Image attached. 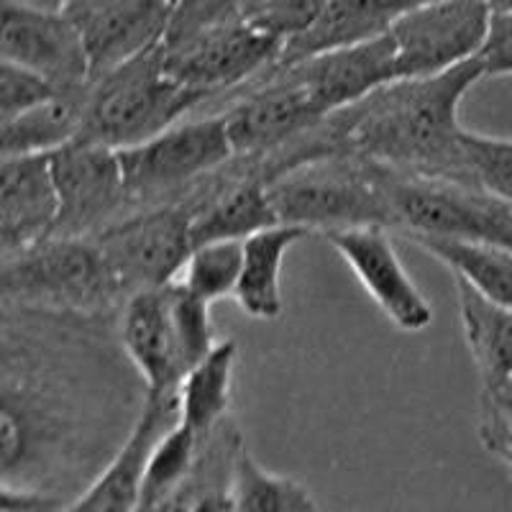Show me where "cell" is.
Segmentation results:
<instances>
[{"label":"cell","mask_w":512,"mask_h":512,"mask_svg":"<svg viewBox=\"0 0 512 512\" xmlns=\"http://www.w3.org/2000/svg\"><path fill=\"white\" fill-rule=\"evenodd\" d=\"M239 359V341H218L180 384V423L198 438H210L218 425L231 418L233 372Z\"/></svg>","instance_id":"obj_21"},{"label":"cell","mask_w":512,"mask_h":512,"mask_svg":"<svg viewBox=\"0 0 512 512\" xmlns=\"http://www.w3.org/2000/svg\"><path fill=\"white\" fill-rule=\"evenodd\" d=\"M484 80L477 59L433 77L395 80L318 123L326 157L356 154L397 172L477 182L459 108Z\"/></svg>","instance_id":"obj_2"},{"label":"cell","mask_w":512,"mask_h":512,"mask_svg":"<svg viewBox=\"0 0 512 512\" xmlns=\"http://www.w3.org/2000/svg\"><path fill=\"white\" fill-rule=\"evenodd\" d=\"M190 512H231L228 510L226 489H221V492H210V495L203 497Z\"/></svg>","instance_id":"obj_33"},{"label":"cell","mask_w":512,"mask_h":512,"mask_svg":"<svg viewBox=\"0 0 512 512\" xmlns=\"http://www.w3.org/2000/svg\"><path fill=\"white\" fill-rule=\"evenodd\" d=\"M282 70L303 85L323 116H331L397 80L395 44L384 34L354 47L320 52Z\"/></svg>","instance_id":"obj_15"},{"label":"cell","mask_w":512,"mask_h":512,"mask_svg":"<svg viewBox=\"0 0 512 512\" xmlns=\"http://www.w3.org/2000/svg\"><path fill=\"white\" fill-rule=\"evenodd\" d=\"M282 47L285 39L280 36L249 24L241 16L221 13L164 41L162 64L169 77L195 93H203L210 103L272 70Z\"/></svg>","instance_id":"obj_7"},{"label":"cell","mask_w":512,"mask_h":512,"mask_svg":"<svg viewBox=\"0 0 512 512\" xmlns=\"http://www.w3.org/2000/svg\"><path fill=\"white\" fill-rule=\"evenodd\" d=\"M126 297L95 239L49 236L0 259V303L100 315L118 313Z\"/></svg>","instance_id":"obj_5"},{"label":"cell","mask_w":512,"mask_h":512,"mask_svg":"<svg viewBox=\"0 0 512 512\" xmlns=\"http://www.w3.org/2000/svg\"><path fill=\"white\" fill-rule=\"evenodd\" d=\"M226 500L231 512H320L318 500L303 482L264 469L246 441L233 454Z\"/></svg>","instance_id":"obj_25"},{"label":"cell","mask_w":512,"mask_h":512,"mask_svg":"<svg viewBox=\"0 0 512 512\" xmlns=\"http://www.w3.org/2000/svg\"><path fill=\"white\" fill-rule=\"evenodd\" d=\"M410 244L431 254L454 272L456 280L477 290L497 305L512 308V251L484 241L436 239V236H405Z\"/></svg>","instance_id":"obj_23"},{"label":"cell","mask_w":512,"mask_h":512,"mask_svg":"<svg viewBox=\"0 0 512 512\" xmlns=\"http://www.w3.org/2000/svg\"><path fill=\"white\" fill-rule=\"evenodd\" d=\"M384 167V164H382ZM397 236L484 241L512 251V208L479 182L446 180L384 167Z\"/></svg>","instance_id":"obj_6"},{"label":"cell","mask_w":512,"mask_h":512,"mask_svg":"<svg viewBox=\"0 0 512 512\" xmlns=\"http://www.w3.org/2000/svg\"><path fill=\"white\" fill-rule=\"evenodd\" d=\"M0 54L49 80L62 93L90 85V62L80 29L67 11H47L0 0Z\"/></svg>","instance_id":"obj_12"},{"label":"cell","mask_w":512,"mask_h":512,"mask_svg":"<svg viewBox=\"0 0 512 512\" xmlns=\"http://www.w3.org/2000/svg\"><path fill=\"white\" fill-rule=\"evenodd\" d=\"M90 62V80L164 44L175 3L172 0H77L70 8Z\"/></svg>","instance_id":"obj_13"},{"label":"cell","mask_w":512,"mask_h":512,"mask_svg":"<svg viewBox=\"0 0 512 512\" xmlns=\"http://www.w3.org/2000/svg\"><path fill=\"white\" fill-rule=\"evenodd\" d=\"M310 236L305 228L272 226L244 241V264L236 285V305L254 320H274L285 310L282 300V267L285 256L300 239Z\"/></svg>","instance_id":"obj_20"},{"label":"cell","mask_w":512,"mask_h":512,"mask_svg":"<svg viewBox=\"0 0 512 512\" xmlns=\"http://www.w3.org/2000/svg\"><path fill=\"white\" fill-rule=\"evenodd\" d=\"M320 239H326V244L341 254L392 326L408 333H420L431 326V303L418 290L408 269L402 267L392 244V231L379 226L346 228L326 233Z\"/></svg>","instance_id":"obj_14"},{"label":"cell","mask_w":512,"mask_h":512,"mask_svg":"<svg viewBox=\"0 0 512 512\" xmlns=\"http://www.w3.org/2000/svg\"><path fill=\"white\" fill-rule=\"evenodd\" d=\"M146 397L118 313L0 303L3 484L72 502L134 433Z\"/></svg>","instance_id":"obj_1"},{"label":"cell","mask_w":512,"mask_h":512,"mask_svg":"<svg viewBox=\"0 0 512 512\" xmlns=\"http://www.w3.org/2000/svg\"><path fill=\"white\" fill-rule=\"evenodd\" d=\"M474 59L484 77L512 75V8H492L487 36Z\"/></svg>","instance_id":"obj_31"},{"label":"cell","mask_w":512,"mask_h":512,"mask_svg":"<svg viewBox=\"0 0 512 512\" xmlns=\"http://www.w3.org/2000/svg\"><path fill=\"white\" fill-rule=\"evenodd\" d=\"M487 0H428L390 29L397 80L433 77L477 57L489 29Z\"/></svg>","instance_id":"obj_10"},{"label":"cell","mask_w":512,"mask_h":512,"mask_svg":"<svg viewBox=\"0 0 512 512\" xmlns=\"http://www.w3.org/2000/svg\"><path fill=\"white\" fill-rule=\"evenodd\" d=\"M205 103L208 98L203 93L167 75L159 47L90 80L77 139L121 152L195 116Z\"/></svg>","instance_id":"obj_4"},{"label":"cell","mask_w":512,"mask_h":512,"mask_svg":"<svg viewBox=\"0 0 512 512\" xmlns=\"http://www.w3.org/2000/svg\"><path fill=\"white\" fill-rule=\"evenodd\" d=\"M93 239L111 262L126 295L180 280L195 249L192 213L185 203L139 208Z\"/></svg>","instance_id":"obj_9"},{"label":"cell","mask_w":512,"mask_h":512,"mask_svg":"<svg viewBox=\"0 0 512 512\" xmlns=\"http://www.w3.org/2000/svg\"><path fill=\"white\" fill-rule=\"evenodd\" d=\"M180 420V392L149 395L146 408L121 451L64 512H136L146 464L159 438Z\"/></svg>","instance_id":"obj_18"},{"label":"cell","mask_w":512,"mask_h":512,"mask_svg":"<svg viewBox=\"0 0 512 512\" xmlns=\"http://www.w3.org/2000/svg\"><path fill=\"white\" fill-rule=\"evenodd\" d=\"M118 331L123 349L139 369L149 395L180 392L187 364L169 313L167 285L128 295L118 310Z\"/></svg>","instance_id":"obj_17"},{"label":"cell","mask_w":512,"mask_h":512,"mask_svg":"<svg viewBox=\"0 0 512 512\" xmlns=\"http://www.w3.org/2000/svg\"><path fill=\"white\" fill-rule=\"evenodd\" d=\"M70 500L64 497L39 492V489L8 487L3 484V500H0V512H64Z\"/></svg>","instance_id":"obj_32"},{"label":"cell","mask_w":512,"mask_h":512,"mask_svg":"<svg viewBox=\"0 0 512 512\" xmlns=\"http://www.w3.org/2000/svg\"><path fill=\"white\" fill-rule=\"evenodd\" d=\"M57 216L52 154L0 157V259L49 239Z\"/></svg>","instance_id":"obj_16"},{"label":"cell","mask_w":512,"mask_h":512,"mask_svg":"<svg viewBox=\"0 0 512 512\" xmlns=\"http://www.w3.org/2000/svg\"><path fill=\"white\" fill-rule=\"evenodd\" d=\"M59 216L52 236L93 239L131 213L121 157L116 149L75 139L52 154Z\"/></svg>","instance_id":"obj_11"},{"label":"cell","mask_w":512,"mask_h":512,"mask_svg":"<svg viewBox=\"0 0 512 512\" xmlns=\"http://www.w3.org/2000/svg\"><path fill=\"white\" fill-rule=\"evenodd\" d=\"M477 433L484 451L512 472V382L482 387Z\"/></svg>","instance_id":"obj_29"},{"label":"cell","mask_w":512,"mask_h":512,"mask_svg":"<svg viewBox=\"0 0 512 512\" xmlns=\"http://www.w3.org/2000/svg\"><path fill=\"white\" fill-rule=\"evenodd\" d=\"M492 8H512V0H487Z\"/></svg>","instance_id":"obj_35"},{"label":"cell","mask_w":512,"mask_h":512,"mask_svg":"<svg viewBox=\"0 0 512 512\" xmlns=\"http://www.w3.org/2000/svg\"><path fill=\"white\" fill-rule=\"evenodd\" d=\"M172 3H175V6H177V3H180V0H172Z\"/></svg>","instance_id":"obj_36"},{"label":"cell","mask_w":512,"mask_h":512,"mask_svg":"<svg viewBox=\"0 0 512 512\" xmlns=\"http://www.w3.org/2000/svg\"><path fill=\"white\" fill-rule=\"evenodd\" d=\"M85 93H59L57 98L13 121L0 123V154L3 157H29V154H54L70 144L82 131Z\"/></svg>","instance_id":"obj_24"},{"label":"cell","mask_w":512,"mask_h":512,"mask_svg":"<svg viewBox=\"0 0 512 512\" xmlns=\"http://www.w3.org/2000/svg\"><path fill=\"white\" fill-rule=\"evenodd\" d=\"M62 93L52 82L18 64H0V123L34 111Z\"/></svg>","instance_id":"obj_30"},{"label":"cell","mask_w":512,"mask_h":512,"mask_svg":"<svg viewBox=\"0 0 512 512\" xmlns=\"http://www.w3.org/2000/svg\"><path fill=\"white\" fill-rule=\"evenodd\" d=\"M131 213L177 203L208 175L233 159L226 123L218 113L190 116L149 141L118 152Z\"/></svg>","instance_id":"obj_8"},{"label":"cell","mask_w":512,"mask_h":512,"mask_svg":"<svg viewBox=\"0 0 512 512\" xmlns=\"http://www.w3.org/2000/svg\"><path fill=\"white\" fill-rule=\"evenodd\" d=\"M244 264V241H210L192 249L180 282L205 303L236 295Z\"/></svg>","instance_id":"obj_26"},{"label":"cell","mask_w":512,"mask_h":512,"mask_svg":"<svg viewBox=\"0 0 512 512\" xmlns=\"http://www.w3.org/2000/svg\"><path fill=\"white\" fill-rule=\"evenodd\" d=\"M466 159L484 190L512 208V139L466 134Z\"/></svg>","instance_id":"obj_28"},{"label":"cell","mask_w":512,"mask_h":512,"mask_svg":"<svg viewBox=\"0 0 512 512\" xmlns=\"http://www.w3.org/2000/svg\"><path fill=\"white\" fill-rule=\"evenodd\" d=\"M428 0H328L300 34L290 36L274 67L303 62L320 52L354 47L390 34L402 16Z\"/></svg>","instance_id":"obj_19"},{"label":"cell","mask_w":512,"mask_h":512,"mask_svg":"<svg viewBox=\"0 0 512 512\" xmlns=\"http://www.w3.org/2000/svg\"><path fill=\"white\" fill-rule=\"evenodd\" d=\"M461 331L472 354L482 387L512 382V308L497 305L456 280Z\"/></svg>","instance_id":"obj_22"},{"label":"cell","mask_w":512,"mask_h":512,"mask_svg":"<svg viewBox=\"0 0 512 512\" xmlns=\"http://www.w3.org/2000/svg\"><path fill=\"white\" fill-rule=\"evenodd\" d=\"M328 0H226L223 13L241 16L269 34L290 39L323 11Z\"/></svg>","instance_id":"obj_27"},{"label":"cell","mask_w":512,"mask_h":512,"mask_svg":"<svg viewBox=\"0 0 512 512\" xmlns=\"http://www.w3.org/2000/svg\"><path fill=\"white\" fill-rule=\"evenodd\" d=\"M267 190L285 226L318 236L369 226L395 233L384 167L356 154H331L300 164L274 177Z\"/></svg>","instance_id":"obj_3"},{"label":"cell","mask_w":512,"mask_h":512,"mask_svg":"<svg viewBox=\"0 0 512 512\" xmlns=\"http://www.w3.org/2000/svg\"><path fill=\"white\" fill-rule=\"evenodd\" d=\"M18 3H26V6L34 8H47V11H70L77 0H18Z\"/></svg>","instance_id":"obj_34"}]
</instances>
